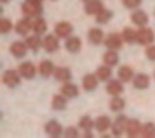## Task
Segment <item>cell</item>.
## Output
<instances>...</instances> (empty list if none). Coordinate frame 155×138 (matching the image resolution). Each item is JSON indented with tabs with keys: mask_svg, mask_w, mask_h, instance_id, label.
Listing matches in <instances>:
<instances>
[{
	"mask_svg": "<svg viewBox=\"0 0 155 138\" xmlns=\"http://www.w3.org/2000/svg\"><path fill=\"white\" fill-rule=\"evenodd\" d=\"M20 11H22V17H28V18H37V17H42V0H26V2L20 6Z\"/></svg>",
	"mask_w": 155,
	"mask_h": 138,
	"instance_id": "obj_1",
	"label": "cell"
},
{
	"mask_svg": "<svg viewBox=\"0 0 155 138\" xmlns=\"http://www.w3.org/2000/svg\"><path fill=\"white\" fill-rule=\"evenodd\" d=\"M22 80H24V78L20 77L18 69H6V71L2 73V82H4V86H8V87H11V89L18 87Z\"/></svg>",
	"mask_w": 155,
	"mask_h": 138,
	"instance_id": "obj_2",
	"label": "cell"
},
{
	"mask_svg": "<svg viewBox=\"0 0 155 138\" xmlns=\"http://www.w3.org/2000/svg\"><path fill=\"white\" fill-rule=\"evenodd\" d=\"M153 42H155V31H153L151 27L142 26V27L137 29V44H139V45L146 47V45H150V44H153Z\"/></svg>",
	"mask_w": 155,
	"mask_h": 138,
	"instance_id": "obj_3",
	"label": "cell"
},
{
	"mask_svg": "<svg viewBox=\"0 0 155 138\" xmlns=\"http://www.w3.org/2000/svg\"><path fill=\"white\" fill-rule=\"evenodd\" d=\"M17 69H18V73H20V77H22L24 80H33V78L38 75V65H35V64L29 62V60L20 62V65H18Z\"/></svg>",
	"mask_w": 155,
	"mask_h": 138,
	"instance_id": "obj_4",
	"label": "cell"
},
{
	"mask_svg": "<svg viewBox=\"0 0 155 138\" xmlns=\"http://www.w3.org/2000/svg\"><path fill=\"white\" fill-rule=\"evenodd\" d=\"M128 116L122 114V113H117V118L113 120V125H111V136L119 138L122 134H126V125H128Z\"/></svg>",
	"mask_w": 155,
	"mask_h": 138,
	"instance_id": "obj_5",
	"label": "cell"
},
{
	"mask_svg": "<svg viewBox=\"0 0 155 138\" xmlns=\"http://www.w3.org/2000/svg\"><path fill=\"white\" fill-rule=\"evenodd\" d=\"M42 47H44L46 53L53 55V53L60 51V38H58L55 33H53V35H44V36H42Z\"/></svg>",
	"mask_w": 155,
	"mask_h": 138,
	"instance_id": "obj_6",
	"label": "cell"
},
{
	"mask_svg": "<svg viewBox=\"0 0 155 138\" xmlns=\"http://www.w3.org/2000/svg\"><path fill=\"white\" fill-rule=\"evenodd\" d=\"M15 33L20 35V36H28L33 33V18H28V17H22L20 20L15 22Z\"/></svg>",
	"mask_w": 155,
	"mask_h": 138,
	"instance_id": "obj_7",
	"label": "cell"
},
{
	"mask_svg": "<svg viewBox=\"0 0 155 138\" xmlns=\"http://www.w3.org/2000/svg\"><path fill=\"white\" fill-rule=\"evenodd\" d=\"M124 44H126V42H124V38H122L120 33H108L106 38H104L106 49H117V51H120Z\"/></svg>",
	"mask_w": 155,
	"mask_h": 138,
	"instance_id": "obj_8",
	"label": "cell"
},
{
	"mask_svg": "<svg viewBox=\"0 0 155 138\" xmlns=\"http://www.w3.org/2000/svg\"><path fill=\"white\" fill-rule=\"evenodd\" d=\"M53 33H55L60 40H66L68 36H71V35H73V24H71V22H68V20L57 22V24H55Z\"/></svg>",
	"mask_w": 155,
	"mask_h": 138,
	"instance_id": "obj_9",
	"label": "cell"
},
{
	"mask_svg": "<svg viewBox=\"0 0 155 138\" xmlns=\"http://www.w3.org/2000/svg\"><path fill=\"white\" fill-rule=\"evenodd\" d=\"M106 93H108L110 96H119V95H122V93H124V82H122L119 77L108 80V82H106Z\"/></svg>",
	"mask_w": 155,
	"mask_h": 138,
	"instance_id": "obj_10",
	"label": "cell"
},
{
	"mask_svg": "<svg viewBox=\"0 0 155 138\" xmlns=\"http://www.w3.org/2000/svg\"><path fill=\"white\" fill-rule=\"evenodd\" d=\"M44 133L51 138H58V136H64V127L60 125L58 120H49L44 125Z\"/></svg>",
	"mask_w": 155,
	"mask_h": 138,
	"instance_id": "obj_11",
	"label": "cell"
},
{
	"mask_svg": "<svg viewBox=\"0 0 155 138\" xmlns=\"http://www.w3.org/2000/svg\"><path fill=\"white\" fill-rule=\"evenodd\" d=\"M64 47H66V51H68L69 55L81 53V49H82V40H81V36H77V35L68 36L66 42H64Z\"/></svg>",
	"mask_w": 155,
	"mask_h": 138,
	"instance_id": "obj_12",
	"label": "cell"
},
{
	"mask_svg": "<svg viewBox=\"0 0 155 138\" xmlns=\"http://www.w3.org/2000/svg\"><path fill=\"white\" fill-rule=\"evenodd\" d=\"M28 51H29V47H28L26 40H17V42H13V44L9 45V53H11L15 58H18V60H22V58L28 55Z\"/></svg>",
	"mask_w": 155,
	"mask_h": 138,
	"instance_id": "obj_13",
	"label": "cell"
},
{
	"mask_svg": "<svg viewBox=\"0 0 155 138\" xmlns=\"http://www.w3.org/2000/svg\"><path fill=\"white\" fill-rule=\"evenodd\" d=\"M99 77H97V73H88V75H84L82 77V89L86 91V93H93L97 87H99Z\"/></svg>",
	"mask_w": 155,
	"mask_h": 138,
	"instance_id": "obj_14",
	"label": "cell"
},
{
	"mask_svg": "<svg viewBox=\"0 0 155 138\" xmlns=\"http://www.w3.org/2000/svg\"><path fill=\"white\" fill-rule=\"evenodd\" d=\"M55 69H57V65H55L49 58L40 60V64H38V75H40L42 78H51V77L55 75Z\"/></svg>",
	"mask_w": 155,
	"mask_h": 138,
	"instance_id": "obj_15",
	"label": "cell"
},
{
	"mask_svg": "<svg viewBox=\"0 0 155 138\" xmlns=\"http://www.w3.org/2000/svg\"><path fill=\"white\" fill-rule=\"evenodd\" d=\"M79 127L84 131V136H86V138H91V136H93V129H95V120H93L91 116L84 114V116L79 118Z\"/></svg>",
	"mask_w": 155,
	"mask_h": 138,
	"instance_id": "obj_16",
	"label": "cell"
},
{
	"mask_svg": "<svg viewBox=\"0 0 155 138\" xmlns=\"http://www.w3.org/2000/svg\"><path fill=\"white\" fill-rule=\"evenodd\" d=\"M111 125H113V120H111L108 114H101V116L95 118V129H97L101 134L111 131Z\"/></svg>",
	"mask_w": 155,
	"mask_h": 138,
	"instance_id": "obj_17",
	"label": "cell"
},
{
	"mask_svg": "<svg viewBox=\"0 0 155 138\" xmlns=\"http://www.w3.org/2000/svg\"><path fill=\"white\" fill-rule=\"evenodd\" d=\"M150 82H151V77L146 75V73H135V77H133V80H131L133 87L139 89V91L148 89V87H150Z\"/></svg>",
	"mask_w": 155,
	"mask_h": 138,
	"instance_id": "obj_18",
	"label": "cell"
},
{
	"mask_svg": "<svg viewBox=\"0 0 155 138\" xmlns=\"http://www.w3.org/2000/svg\"><path fill=\"white\" fill-rule=\"evenodd\" d=\"M142 134V124L137 120V118H130L128 120V125H126V136L130 138H137Z\"/></svg>",
	"mask_w": 155,
	"mask_h": 138,
	"instance_id": "obj_19",
	"label": "cell"
},
{
	"mask_svg": "<svg viewBox=\"0 0 155 138\" xmlns=\"http://www.w3.org/2000/svg\"><path fill=\"white\" fill-rule=\"evenodd\" d=\"M102 9H104L102 0H88V2H84V13L90 15V17H95Z\"/></svg>",
	"mask_w": 155,
	"mask_h": 138,
	"instance_id": "obj_20",
	"label": "cell"
},
{
	"mask_svg": "<svg viewBox=\"0 0 155 138\" xmlns=\"http://www.w3.org/2000/svg\"><path fill=\"white\" fill-rule=\"evenodd\" d=\"M60 93H62L64 96H68L69 100H73V98H77V96L81 95V89H79V86H75V84L69 80V82H64V84H62Z\"/></svg>",
	"mask_w": 155,
	"mask_h": 138,
	"instance_id": "obj_21",
	"label": "cell"
},
{
	"mask_svg": "<svg viewBox=\"0 0 155 138\" xmlns=\"http://www.w3.org/2000/svg\"><path fill=\"white\" fill-rule=\"evenodd\" d=\"M148 20H150L148 13H146V11H142L140 8H139V9H135V11H131V24H133V26H137V27L148 26Z\"/></svg>",
	"mask_w": 155,
	"mask_h": 138,
	"instance_id": "obj_22",
	"label": "cell"
},
{
	"mask_svg": "<svg viewBox=\"0 0 155 138\" xmlns=\"http://www.w3.org/2000/svg\"><path fill=\"white\" fill-rule=\"evenodd\" d=\"M104 38H106V35H104V31H102L101 27H91V29L88 31V42L93 44V45L104 44Z\"/></svg>",
	"mask_w": 155,
	"mask_h": 138,
	"instance_id": "obj_23",
	"label": "cell"
},
{
	"mask_svg": "<svg viewBox=\"0 0 155 138\" xmlns=\"http://www.w3.org/2000/svg\"><path fill=\"white\" fill-rule=\"evenodd\" d=\"M117 77H119L124 84H128V82L133 80L135 71H133V67H131V65H119V69H117Z\"/></svg>",
	"mask_w": 155,
	"mask_h": 138,
	"instance_id": "obj_24",
	"label": "cell"
},
{
	"mask_svg": "<svg viewBox=\"0 0 155 138\" xmlns=\"http://www.w3.org/2000/svg\"><path fill=\"white\" fill-rule=\"evenodd\" d=\"M71 77H73L71 69H69V67H66V65H62V67H57V69H55V75H53V78H55L57 82H60V84H64V82H69V80H71Z\"/></svg>",
	"mask_w": 155,
	"mask_h": 138,
	"instance_id": "obj_25",
	"label": "cell"
},
{
	"mask_svg": "<svg viewBox=\"0 0 155 138\" xmlns=\"http://www.w3.org/2000/svg\"><path fill=\"white\" fill-rule=\"evenodd\" d=\"M26 44H28L29 51L38 53V51H40V47H42V36H40V35H37V33H31V35H28V36H26Z\"/></svg>",
	"mask_w": 155,
	"mask_h": 138,
	"instance_id": "obj_26",
	"label": "cell"
},
{
	"mask_svg": "<svg viewBox=\"0 0 155 138\" xmlns=\"http://www.w3.org/2000/svg\"><path fill=\"white\" fill-rule=\"evenodd\" d=\"M68 96H64L62 93L60 95H53L51 98V109L53 111H66L68 109Z\"/></svg>",
	"mask_w": 155,
	"mask_h": 138,
	"instance_id": "obj_27",
	"label": "cell"
},
{
	"mask_svg": "<svg viewBox=\"0 0 155 138\" xmlns=\"http://www.w3.org/2000/svg\"><path fill=\"white\" fill-rule=\"evenodd\" d=\"M111 65H108V64H102V65H99L97 67V77H99V80L101 82H108V80H111L113 78V71H111Z\"/></svg>",
	"mask_w": 155,
	"mask_h": 138,
	"instance_id": "obj_28",
	"label": "cell"
},
{
	"mask_svg": "<svg viewBox=\"0 0 155 138\" xmlns=\"http://www.w3.org/2000/svg\"><path fill=\"white\" fill-rule=\"evenodd\" d=\"M124 109H126V100L122 98V95L111 96V100H110V111L111 113H122Z\"/></svg>",
	"mask_w": 155,
	"mask_h": 138,
	"instance_id": "obj_29",
	"label": "cell"
},
{
	"mask_svg": "<svg viewBox=\"0 0 155 138\" xmlns=\"http://www.w3.org/2000/svg\"><path fill=\"white\" fill-rule=\"evenodd\" d=\"M102 64H108L111 67L119 65V51L117 49H108L104 55H102Z\"/></svg>",
	"mask_w": 155,
	"mask_h": 138,
	"instance_id": "obj_30",
	"label": "cell"
},
{
	"mask_svg": "<svg viewBox=\"0 0 155 138\" xmlns=\"http://www.w3.org/2000/svg\"><path fill=\"white\" fill-rule=\"evenodd\" d=\"M111 18H113V11H111V9H106V8H104L101 13L95 15V22H97V26H106V24L111 22Z\"/></svg>",
	"mask_w": 155,
	"mask_h": 138,
	"instance_id": "obj_31",
	"label": "cell"
},
{
	"mask_svg": "<svg viewBox=\"0 0 155 138\" xmlns=\"http://www.w3.org/2000/svg\"><path fill=\"white\" fill-rule=\"evenodd\" d=\"M33 33H37V35H40V36H44V35L48 33V22H46L42 17L33 18Z\"/></svg>",
	"mask_w": 155,
	"mask_h": 138,
	"instance_id": "obj_32",
	"label": "cell"
},
{
	"mask_svg": "<svg viewBox=\"0 0 155 138\" xmlns=\"http://www.w3.org/2000/svg\"><path fill=\"white\" fill-rule=\"evenodd\" d=\"M120 35H122V38H124L126 44H137V31H135V29H131V27H124Z\"/></svg>",
	"mask_w": 155,
	"mask_h": 138,
	"instance_id": "obj_33",
	"label": "cell"
},
{
	"mask_svg": "<svg viewBox=\"0 0 155 138\" xmlns=\"http://www.w3.org/2000/svg\"><path fill=\"white\" fill-rule=\"evenodd\" d=\"M142 138H153L155 136V122H146L142 124Z\"/></svg>",
	"mask_w": 155,
	"mask_h": 138,
	"instance_id": "obj_34",
	"label": "cell"
},
{
	"mask_svg": "<svg viewBox=\"0 0 155 138\" xmlns=\"http://www.w3.org/2000/svg\"><path fill=\"white\" fill-rule=\"evenodd\" d=\"M13 29H15V22L13 20H9V18H2V20H0V33H2V35H8Z\"/></svg>",
	"mask_w": 155,
	"mask_h": 138,
	"instance_id": "obj_35",
	"label": "cell"
},
{
	"mask_svg": "<svg viewBox=\"0 0 155 138\" xmlns=\"http://www.w3.org/2000/svg\"><path fill=\"white\" fill-rule=\"evenodd\" d=\"M79 129H81L79 125H77V127H73V125L64 127V136L66 138H77V136H81V131Z\"/></svg>",
	"mask_w": 155,
	"mask_h": 138,
	"instance_id": "obj_36",
	"label": "cell"
},
{
	"mask_svg": "<svg viewBox=\"0 0 155 138\" xmlns=\"http://www.w3.org/2000/svg\"><path fill=\"white\" fill-rule=\"evenodd\" d=\"M140 4H142V0H122V6H124L126 9H130V11L139 9Z\"/></svg>",
	"mask_w": 155,
	"mask_h": 138,
	"instance_id": "obj_37",
	"label": "cell"
},
{
	"mask_svg": "<svg viewBox=\"0 0 155 138\" xmlns=\"http://www.w3.org/2000/svg\"><path fill=\"white\" fill-rule=\"evenodd\" d=\"M144 55L150 62H155V44H150L144 47Z\"/></svg>",
	"mask_w": 155,
	"mask_h": 138,
	"instance_id": "obj_38",
	"label": "cell"
},
{
	"mask_svg": "<svg viewBox=\"0 0 155 138\" xmlns=\"http://www.w3.org/2000/svg\"><path fill=\"white\" fill-rule=\"evenodd\" d=\"M8 2H11V0H2V4H8Z\"/></svg>",
	"mask_w": 155,
	"mask_h": 138,
	"instance_id": "obj_39",
	"label": "cell"
},
{
	"mask_svg": "<svg viewBox=\"0 0 155 138\" xmlns=\"http://www.w3.org/2000/svg\"><path fill=\"white\" fill-rule=\"evenodd\" d=\"M153 80H155V71H153Z\"/></svg>",
	"mask_w": 155,
	"mask_h": 138,
	"instance_id": "obj_40",
	"label": "cell"
},
{
	"mask_svg": "<svg viewBox=\"0 0 155 138\" xmlns=\"http://www.w3.org/2000/svg\"><path fill=\"white\" fill-rule=\"evenodd\" d=\"M82 2H88V0H82Z\"/></svg>",
	"mask_w": 155,
	"mask_h": 138,
	"instance_id": "obj_41",
	"label": "cell"
}]
</instances>
